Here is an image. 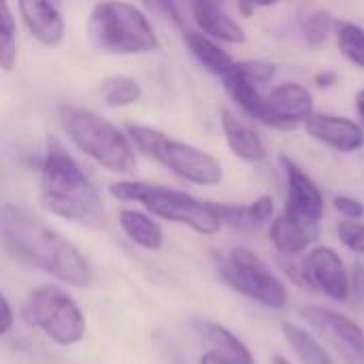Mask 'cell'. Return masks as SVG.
<instances>
[{
	"label": "cell",
	"instance_id": "obj_1",
	"mask_svg": "<svg viewBox=\"0 0 364 364\" xmlns=\"http://www.w3.org/2000/svg\"><path fill=\"white\" fill-rule=\"evenodd\" d=\"M0 241L19 260H26L51 277L83 288L94 279L87 258L60 232L21 207H0Z\"/></svg>",
	"mask_w": 364,
	"mask_h": 364
},
{
	"label": "cell",
	"instance_id": "obj_2",
	"mask_svg": "<svg viewBox=\"0 0 364 364\" xmlns=\"http://www.w3.org/2000/svg\"><path fill=\"white\" fill-rule=\"evenodd\" d=\"M41 203L43 207L68 222L92 228L107 224L102 200L70 151L55 139L47 136L41 164Z\"/></svg>",
	"mask_w": 364,
	"mask_h": 364
},
{
	"label": "cell",
	"instance_id": "obj_3",
	"mask_svg": "<svg viewBox=\"0 0 364 364\" xmlns=\"http://www.w3.org/2000/svg\"><path fill=\"white\" fill-rule=\"evenodd\" d=\"M60 124L68 141L98 166L115 175H130L136 168V149L126 132L107 122L98 113L64 105L60 107Z\"/></svg>",
	"mask_w": 364,
	"mask_h": 364
},
{
	"label": "cell",
	"instance_id": "obj_4",
	"mask_svg": "<svg viewBox=\"0 0 364 364\" xmlns=\"http://www.w3.org/2000/svg\"><path fill=\"white\" fill-rule=\"evenodd\" d=\"M109 194L122 203H139L154 218L183 224L198 235H215L222 230V220L218 218L213 203L198 200L181 190L145 181H117L109 186Z\"/></svg>",
	"mask_w": 364,
	"mask_h": 364
},
{
	"label": "cell",
	"instance_id": "obj_5",
	"mask_svg": "<svg viewBox=\"0 0 364 364\" xmlns=\"http://www.w3.org/2000/svg\"><path fill=\"white\" fill-rule=\"evenodd\" d=\"M87 34L98 49L109 53L139 55L160 49L149 17L136 4L126 0L98 2L90 13Z\"/></svg>",
	"mask_w": 364,
	"mask_h": 364
},
{
	"label": "cell",
	"instance_id": "obj_6",
	"mask_svg": "<svg viewBox=\"0 0 364 364\" xmlns=\"http://www.w3.org/2000/svg\"><path fill=\"white\" fill-rule=\"evenodd\" d=\"M126 132L134 149L154 158L179 179L200 188H213L222 183L224 168L213 154L196 145H190L186 141H177L151 126L130 124Z\"/></svg>",
	"mask_w": 364,
	"mask_h": 364
},
{
	"label": "cell",
	"instance_id": "obj_7",
	"mask_svg": "<svg viewBox=\"0 0 364 364\" xmlns=\"http://www.w3.org/2000/svg\"><path fill=\"white\" fill-rule=\"evenodd\" d=\"M26 320L58 346H77L85 337V316L81 307L60 286H38L30 290L23 307Z\"/></svg>",
	"mask_w": 364,
	"mask_h": 364
},
{
	"label": "cell",
	"instance_id": "obj_8",
	"mask_svg": "<svg viewBox=\"0 0 364 364\" xmlns=\"http://www.w3.org/2000/svg\"><path fill=\"white\" fill-rule=\"evenodd\" d=\"M220 275L232 290L267 309L284 311L288 305V288L282 277L247 247H232L220 267Z\"/></svg>",
	"mask_w": 364,
	"mask_h": 364
},
{
	"label": "cell",
	"instance_id": "obj_9",
	"mask_svg": "<svg viewBox=\"0 0 364 364\" xmlns=\"http://www.w3.org/2000/svg\"><path fill=\"white\" fill-rule=\"evenodd\" d=\"M305 324L322 339L343 364H364V331L358 322L324 305L301 307Z\"/></svg>",
	"mask_w": 364,
	"mask_h": 364
},
{
	"label": "cell",
	"instance_id": "obj_10",
	"mask_svg": "<svg viewBox=\"0 0 364 364\" xmlns=\"http://www.w3.org/2000/svg\"><path fill=\"white\" fill-rule=\"evenodd\" d=\"M305 288L324 294L335 303H348L350 299V271L343 258L328 245L309 247L301 262Z\"/></svg>",
	"mask_w": 364,
	"mask_h": 364
},
{
	"label": "cell",
	"instance_id": "obj_11",
	"mask_svg": "<svg viewBox=\"0 0 364 364\" xmlns=\"http://www.w3.org/2000/svg\"><path fill=\"white\" fill-rule=\"evenodd\" d=\"M316 113L311 92L296 83L284 81L264 94V126L275 130H294Z\"/></svg>",
	"mask_w": 364,
	"mask_h": 364
},
{
	"label": "cell",
	"instance_id": "obj_12",
	"mask_svg": "<svg viewBox=\"0 0 364 364\" xmlns=\"http://www.w3.org/2000/svg\"><path fill=\"white\" fill-rule=\"evenodd\" d=\"M279 164L284 168L286 183H288V196H286L284 211L309 226H318L322 222L324 209H326V200H324L320 186L290 156H282Z\"/></svg>",
	"mask_w": 364,
	"mask_h": 364
},
{
	"label": "cell",
	"instance_id": "obj_13",
	"mask_svg": "<svg viewBox=\"0 0 364 364\" xmlns=\"http://www.w3.org/2000/svg\"><path fill=\"white\" fill-rule=\"evenodd\" d=\"M303 128L314 141L339 154H354L364 147V130L360 124L346 115L314 113Z\"/></svg>",
	"mask_w": 364,
	"mask_h": 364
},
{
	"label": "cell",
	"instance_id": "obj_14",
	"mask_svg": "<svg viewBox=\"0 0 364 364\" xmlns=\"http://www.w3.org/2000/svg\"><path fill=\"white\" fill-rule=\"evenodd\" d=\"M21 21L45 47H55L64 38V19L53 0H17Z\"/></svg>",
	"mask_w": 364,
	"mask_h": 364
},
{
	"label": "cell",
	"instance_id": "obj_15",
	"mask_svg": "<svg viewBox=\"0 0 364 364\" xmlns=\"http://www.w3.org/2000/svg\"><path fill=\"white\" fill-rule=\"evenodd\" d=\"M192 17L203 34L220 43L241 45L247 41L243 26L226 11V4L211 0H192Z\"/></svg>",
	"mask_w": 364,
	"mask_h": 364
},
{
	"label": "cell",
	"instance_id": "obj_16",
	"mask_svg": "<svg viewBox=\"0 0 364 364\" xmlns=\"http://www.w3.org/2000/svg\"><path fill=\"white\" fill-rule=\"evenodd\" d=\"M316 237H318V226H309V224L292 218L286 211L277 213L269 224V239H271L273 247L277 250L279 256H284L288 260L307 254V250L311 247Z\"/></svg>",
	"mask_w": 364,
	"mask_h": 364
},
{
	"label": "cell",
	"instance_id": "obj_17",
	"mask_svg": "<svg viewBox=\"0 0 364 364\" xmlns=\"http://www.w3.org/2000/svg\"><path fill=\"white\" fill-rule=\"evenodd\" d=\"M213 209L218 218L222 220V226H230L237 232H256L271 224V220L277 215L275 200L269 194L258 196L250 205H220L213 203Z\"/></svg>",
	"mask_w": 364,
	"mask_h": 364
},
{
	"label": "cell",
	"instance_id": "obj_18",
	"mask_svg": "<svg viewBox=\"0 0 364 364\" xmlns=\"http://www.w3.org/2000/svg\"><path fill=\"white\" fill-rule=\"evenodd\" d=\"M220 122H222V132H224L226 145L239 160L258 164L267 158V145L256 128H252L250 124L239 119L230 109H222Z\"/></svg>",
	"mask_w": 364,
	"mask_h": 364
},
{
	"label": "cell",
	"instance_id": "obj_19",
	"mask_svg": "<svg viewBox=\"0 0 364 364\" xmlns=\"http://www.w3.org/2000/svg\"><path fill=\"white\" fill-rule=\"evenodd\" d=\"M183 43L190 49V53L196 58V62L200 66H205L211 75L224 77L232 66H235V58L222 47L220 41L203 34L200 30H186L183 32Z\"/></svg>",
	"mask_w": 364,
	"mask_h": 364
},
{
	"label": "cell",
	"instance_id": "obj_20",
	"mask_svg": "<svg viewBox=\"0 0 364 364\" xmlns=\"http://www.w3.org/2000/svg\"><path fill=\"white\" fill-rule=\"evenodd\" d=\"M226 94L230 100L254 122L264 126V94L258 83L250 81L245 75H241L235 66L222 77Z\"/></svg>",
	"mask_w": 364,
	"mask_h": 364
},
{
	"label": "cell",
	"instance_id": "obj_21",
	"mask_svg": "<svg viewBox=\"0 0 364 364\" xmlns=\"http://www.w3.org/2000/svg\"><path fill=\"white\" fill-rule=\"evenodd\" d=\"M119 226L124 235L139 247L158 252L164 243L162 226L147 213L136 209H122L119 211Z\"/></svg>",
	"mask_w": 364,
	"mask_h": 364
},
{
	"label": "cell",
	"instance_id": "obj_22",
	"mask_svg": "<svg viewBox=\"0 0 364 364\" xmlns=\"http://www.w3.org/2000/svg\"><path fill=\"white\" fill-rule=\"evenodd\" d=\"M200 328H203L205 341L211 346V352L224 356L226 360L235 364H256L252 350L226 326H222L218 322H205Z\"/></svg>",
	"mask_w": 364,
	"mask_h": 364
},
{
	"label": "cell",
	"instance_id": "obj_23",
	"mask_svg": "<svg viewBox=\"0 0 364 364\" xmlns=\"http://www.w3.org/2000/svg\"><path fill=\"white\" fill-rule=\"evenodd\" d=\"M282 333L286 337V343L292 348V352L296 354L301 364H335L328 350L322 346V341L307 328L284 320Z\"/></svg>",
	"mask_w": 364,
	"mask_h": 364
},
{
	"label": "cell",
	"instance_id": "obj_24",
	"mask_svg": "<svg viewBox=\"0 0 364 364\" xmlns=\"http://www.w3.org/2000/svg\"><path fill=\"white\" fill-rule=\"evenodd\" d=\"M335 45L339 49V53L354 66L364 70V28L354 23V21H346L339 19L335 21Z\"/></svg>",
	"mask_w": 364,
	"mask_h": 364
},
{
	"label": "cell",
	"instance_id": "obj_25",
	"mask_svg": "<svg viewBox=\"0 0 364 364\" xmlns=\"http://www.w3.org/2000/svg\"><path fill=\"white\" fill-rule=\"evenodd\" d=\"M143 87L136 79L126 75H115L102 83V100L111 109H126L141 100Z\"/></svg>",
	"mask_w": 364,
	"mask_h": 364
},
{
	"label": "cell",
	"instance_id": "obj_26",
	"mask_svg": "<svg viewBox=\"0 0 364 364\" xmlns=\"http://www.w3.org/2000/svg\"><path fill=\"white\" fill-rule=\"evenodd\" d=\"M17 64V23L9 0H0V68L13 70Z\"/></svg>",
	"mask_w": 364,
	"mask_h": 364
},
{
	"label": "cell",
	"instance_id": "obj_27",
	"mask_svg": "<svg viewBox=\"0 0 364 364\" xmlns=\"http://www.w3.org/2000/svg\"><path fill=\"white\" fill-rule=\"evenodd\" d=\"M335 17L326 11V9H316L311 13H307L301 21V34L305 38V43L311 49H320L335 30Z\"/></svg>",
	"mask_w": 364,
	"mask_h": 364
},
{
	"label": "cell",
	"instance_id": "obj_28",
	"mask_svg": "<svg viewBox=\"0 0 364 364\" xmlns=\"http://www.w3.org/2000/svg\"><path fill=\"white\" fill-rule=\"evenodd\" d=\"M339 243L356 256H364V224L360 220H341L337 222Z\"/></svg>",
	"mask_w": 364,
	"mask_h": 364
},
{
	"label": "cell",
	"instance_id": "obj_29",
	"mask_svg": "<svg viewBox=\"0 0 364 364\" xmlns=\"http://www.w3.org/2000/svg\"><path fill=\"white\" fill-rule=\"evenodd\" d=\"M235 68L241 75H245L250 81L258 83V85H267L275 77V64H271L267 60H243V62H235Z\"/></svg>",
	"mask_w": 364,
	"mask_h": 364
},
{
	"label": "cell",
	"instance_id": "obj_30",
	"mask_svg": "<svg viewBox=\"0 0 364 364\" xmlns=\"http://www.w3.org/2000/svg\"><path fill=\"white\" fill-rule=\"evenodd\" d=\"M151 13L173 21L177 28H186V19H183V13L179 9V2L177 0H141Z\"/></svg>",
	"mask_w": 364,
	"mask_h": 364
},
{
	"label": "cell",
	"instance_id": "obj_31",
	"mask_svg": "<svg viewBox=\"0 0 364 364\" xmlns=\"http://www.w3.org/2000/svg\"><path fill=\"white\" fill-rule=\"evenodd\" d=\"M335 211L341 215V220H363L364 218V203L356 196L350 194H337L333 198Z\"/></svg>",
	"mask_w": 364,
	"mask_h": 364
},
{
	"label": "cell",
	"instance_id": "obj_32",
	"mask_svg": "<svg viewBox=\"0 0 364 364\" xmlns=\"http://www.w3.org/2000/svg\"><path fill=\"white\" fill-rule=\"evenodd\" d=\"M354 307H360L364 303V267L363 262H354L350 271V299Z\"/></svg>",
	"mask_w": 364,
	"mask_h": 364
},
{
	"label": "cell",
	"instance_id": "obj_33",
	"mask_svg": "<svg viewBox=\"0 0 364 364\" xmlns=\"http://www.w3.org/2000/svg\"><path fill=\"white\" fill-rule=\"evenodd\" d=\"M15 324V316H13V309L6 301V296L0 292V337H4L6 333H11Z\"/></svg>",
	"mask_w": 364,
	"mask_h": 364
},
{
	"label": "cell",
	"instance_id": "obj_34",
	"mask_svg": "<svg viewBox=\"0 0 364 364\" xmlns=\"http://www.w3.org/2000/svg\"><path fill=\"white\" fill-rule=\"evenodd\" d=\"M277 2H282V0H237V6L245 17H250V15H254L256 9H269V6H275Z\"/></svg>",
	"mask_w": 364,
	"mask_h": 364
},
{
	"label": "cell",
	"instance_id": "obj_35",
	"mask_svg": "<svg viewBox=\"0 0 364 364\" xmlns=\"http://www.w3.org/2000/svg\"><path fill=\"white\" fill-rule=\"evenodd\" d=\"M337 81H339V75L333 73V70H320V73H316V77H314V83H316V87H320V90H331V87L337 85Z\"/></svg>",
	"mask_w": 364,
	"mask_h": 364
},
{
	"label": "cell",
	"instance_id": "obj_36",
	"mask_svg": "<svg viewBox=\"0 0 364 364\" xmlns=\"http://www.w3.org/2000/svg\"><path fill=\"white\" fill-rule=\"evenodd\" d=\"M354 109H356V115H358V124L364 130V87L358 90L356 96H354Z\"/></svg>",
	"mask_w": 364,
	"mask_h": 364
},
{
	"label": "cell",
	"instance_id": "obj_37",
	"mask_svg": "<svg viewBox=\"0 0 364 364\" xmlns=\"http://www.w3.org/2000/svg\"><path fill=\"white\" fill-rule=\"evenodd\" d=\"M200 364H235L230 363V360H226L224 356H220V354H215V352H205L203 356H200Z\"/></svg>",
	"mask_w": 364,
	"mask_h": 364
},
{
	"label": "cell",
	"instance_id": "obj_38",
	"mask_svg": "<svg viewBox=\"0 0 364 364\" xmlns=\"http://www.w3.org/2000/svg\"><path fill=\"white\" fill-rule=\"evenodd\" d=\"M271 364H294L292 360H288L286 356H282V354H273L271 356Z\"/></svg>",
	"mask_w": 364,
	"mask_h": 364
},
{
	"label": "cell",
	"instance_id": "obj_39",
	"mask_svg": "<svg viewBox=\"0 0 364 364\" xmlns=\"http://www.w3.org/2000/svg\"><path fill=\"white\" fill-rule=\"evenodd\" d=\"M211 2H220V4H228V0H211Z\"/></svg>",
	"mask_w": 364,
	"mask_h": 364
}]
</instances>
